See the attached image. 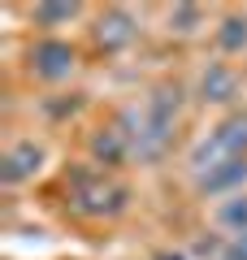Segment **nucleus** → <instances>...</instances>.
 <instances>
[{"label": "nucleus", "mask_w": 247, "mask_h": 260, "mask_svg": "<svg viewBox=\"0 0 247 260\" xmlns=\"http://www.w3.org/2000/svg\"><path fill=\"white\" fill-rule=\"evenodd\" d=\"M178 117H182V87H174V83L152 87L147 100L139 104V109H126V113H121V121H126L130 135H135V160L156 165L165 152L174 148Z\"/></svg>", "instance_id": "obj_1"}, {"label": "nucleus", "mask_w": 247, "mask_h": 260, "mask_svg": "<svg viewBox=\"0 0 247 260\" xmlns=\"http://www.w3.org/2000/svg\"><path fill=\"white\" fill-rule=\"evenodd\" d=\"M65 204L87 221H113V217L126 213L130 191L126 182H117L100 165H74L70 178H65Z\"/></svg>", "instance_id": "obj_2"}, {"label": "nucleus", "mask_w": 247, "mask_h": 260, "mask_svg": "<svg viewBox=\"0 0 247 260\" xmlns=\"http://www.w3.org/2000/svg\"><path fill=\"white\" fill-rule=\"evenodd\" d=\"M238 156H247V113L243 109L230 113V117H221L217 126L191 148V169L204 174V169L221 165V160H238Z\"/></svg>", "instance_id": "obj_3"}, {"label": "nucleus", "mask_w": 247, "mask_h": 260, "mask_svg": "<svg viewBox=\"0 0 247 260\" xmlns=\"http://www.w3.org/2000/svg\"><path fill=\"white\" fill-rule=\"evenodd\" d=\"M26 65H30V74H35L39 83H65V78L78 70V48H74L70 39L44 35L39 44H30Z\"/></svg>", "instance_id": "obj_4"}, {"label": "nucleus", "mask_w": 247, "mask_h": 260, "mask_svg": "<svg viewBox=\"0 0 247 260\" xmlns=\"http://www.w3.org/2000/svg\"><path fill=\"white\" fill-rule=\"evenodd\" d=\"M91 165H100V169H121L126 160H135V135H130V126L126 121H109V126H100V130H91Z\"/></svg>", "instance_id": "obj_5"}, {"label": "nucleus", "mask_w": 247, "mask_h": 260, "mask_svg": "<svg viewBox=\"0 0 247 260\" xmlns=\"http://www.w3.org/2000/svg\"><path fill=\"white\" fill-rule=\"evenodd\" d=\"M44 160H48L44 143H35V139H18V143H9V148H5V156H0V182H5V186H22V182H30V178L44 169Z\"/></svg>", "instance_id": "obj_6"}, {"label": "nucleus", "mask_w": 247, "mask_h": 260, "mask_svg": "<svg viewBox=\"0 0 247 260\" xmlns=\"http://www.w3.org/2000/svg\"><path fill=\"white\" fill-rule=\"evenodd\" d=\"M243 186H247V156L221 160V165L195 174V191L204 200H230V195H243Z\"/></svg>", "instance_id": "obj_7"}, {"label": "nucleus", "mask_w": 247, "mask_h": 260, "mask_svg": "<svg viewBox=\"0 0 247 260\" xmlns=\"http://www.w3.org/2000/svg\"><path fill=\"white\" fill-rule=\"evenodd\" d=\"M238 70L234 65H226V61H208L204 65V74H200V87H195V91H200V100L204 104H230L238 95Z\"/></svg>", "instance_id": "obj_8"}, {"label": "nucleus", "mask_w": 247, "mask_h": 260, "mask_svg": "<svg viewBox=\"0 0 247 260\" xmlns=\"http://www.w3.org/2000/svg\"><path fill=\"white\" fill-rule=\"evenodd\" d=\"M139 35L135 18H130V9H104L100 18H96V44L104 48V52H121V48H130Z\"/></svg>", "instance_id": "obj_9"}, {"label": "nucleus", "mask_w": 247, "mask_h": 260, "mask_svg": "<svg viewBox=\"0 0 247 260\" xmlns=\"http://www.w3.org/2000/svg\"><path fill=\"white\" fill-rule=\"evenodd\" d=\"M78 13H82V5H74V0H44V5L30 9V22L44 26V30H52V26H70Z\"/></svg>", "instance_id": "obj_10"}, {"label": "nucleus", "mask_w": 247, "mask_h": 260, "mask_svg": "<svg viewBox=\"0 0 247 260\" xmlns=\"http://www.w3.org/2000/svg\"><path fill=\"white\" fill-rule=\"evenodd\" d=\"M217 225H221V230H230V239L247 234V191L243 195H230V200H221V204H217Z\"/></svg>", "instance_id": "obj_11"}, {"label": "nucleus", "mask_w": 247, "mask_h": 260, "mask_svg": "<svg viewBox=\"0 0 247 260\" xmlns=\"http://www.w3.org/2000/svg\"><path fill=\"white\" fill-rule=\"evenodd\" d=\"M217 44H221V52H243V48H247V18H243V13H230V18H221V26H217Z\"/></svg>", "instance_id": "obj_12"}, {"label": "nucleus", "mask_w": 247, "mask_h": 260, "mask_svg": "<svg viewBox=\"0 0 247 260\" xmlns=\"http://www.w3.org/2000/svg\"><path fill=\"white\" fill-rule=\"evenodd\" d=\"M165 22H169V30H178V35H195V30L204 26V9L200 5H174V9L165 13Z\"/></svg>", "instance_id": "obj_13"}, {"label": "nucleus", "mask_w": 247, "mask_h": 260, "mask_svg": "<svg viewBox=\"0 0 247 260\" xmlns=\"http://www.w3.org/2000/svg\"><path fill=\"white\" fill-rule=\"evenodd\" d=\"M221 260H247V234L230 239V243H226V251H221Z\"/></svg>", "instance_id": "obj_14"}, {"label": "nucleus", "mask_w": 247, "mask_h": 260, "mask_svg": "<svg viewBox=\"0 0 247 260\" xmlns=\"http://www.w3.org/2000/svg\"><path fill=\"white\" fill-rule=\"evenodd\" d=\"M152 260H191V256H187V251H156Z\"/></svg>", "instance_id": "obj_15"}]
</instances>
